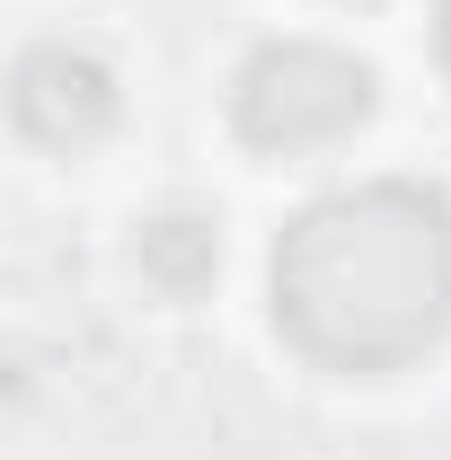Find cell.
I'll list each match as a JSON object with an SVG mask.
<instances>
[{"label": "cell", "mask_w": 451, "mask_h": 460, "mask_svg": "<svg viewBox=\"0 0 451 460\" xmlns=\"http://www.w3.org/2000/svg\"><path fill=\"white\" fill-rule=\"evenodd\" d=\"M275 319L328 372H398L451 328V204L372 177L301 204L275 239Z\"/></svg>", "instance_id": "obj_1"}, {"label": "cell", "mask_w": 451, "mask_h": 460, "mask_svg": "<svg viewBox=\"0 0 451 460\" xmlns=\"http://www.w3.org/2000/svg\"><path fill=\"white\" fill-rule=\"evenodd\" d=\"M372 62H354L345 45H319V36H275L239 62L230 80V124L248 151H319V142H345L363 115H372Z\"/></svg>", "instance_id": "obj_2"}, {"label": "cell", "mask_w": 451, "mask_h": 460, "mask_svg": "<svg viewBox=\"0 0 451 460\" xmlns=\"http://www.w3.org/2000/svg\"><path fill=\"white\" fill-rule=\"evenodd\" d=\"M115 107H124V89H115V71L89 45H27V54L9 62V124L36 142V151H54V160H80V151H98L115 133Z\"/></svg>", "instance_id": "obj_3"}, {"label": "cell", "mask_w": 451, "mask_h": 460, "mask_svg": "<svg viewBox=\"0 0 451 460\" xmlns=\"http://www.w3.org/2000/svg\"><path fill=\"white\" fill-rule=\"evenodd\" d=\"M133 266L160 301H195L222 275V222L213 213H151L142 239H133Z\"/></svg>", "instance_id": "obj_4"}, {"label": "cell", "mask_w": 451, "mask_h": 460, "mask_svg": "<svg viewBox=\"0 0 451 460\" xmlns=\"http://www.w3.org/2000/svg\"><path fill=\"white\" fill-rule=\"evenodd\" d=\"M443 62H451V0H443Z\"/></svg>", "instance_id": "obj_5"}]
</instances>
